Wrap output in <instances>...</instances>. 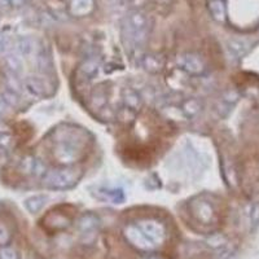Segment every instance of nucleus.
Segmentation results:
<instances>
[{"mask_svg":"<svg viewBox=\"0 0 259 259\" xmlns=\"http://www.w3.org/2000/svg\"><path fill=\"white\" fill-rule=\"evenodd\" d=\"M12 47V36L7 31L0 32V55H6Z\"/></svg>","mask_w":259,"mask_h":259,"instance_id":"obj_28","label":"nucleus"},{"mask_svg":"<svg viewBox=\"0 0 259 259\" xmlns=\"http://www.w3.org/2000/svg\"><path fill=\"white\" fill-rule=\"evenodd\" d=\"M117 119L119 122L124 124H131L136 118V112H134L133 109H130L127 106H122L121 109H118L117 112Z\"/></svg>","mask_w":259,"mask_h":259,"instance_id":"obj_23","label":"nucleus"},{"mask_svg":"<svg viewBox=\"0 0 259 259\" xmlns=\"http://www.w3.org/2000/svg\"><path fill=\"white\" fill-rule=\"evenodd\" d=\"M16 52L20 55L21 57H30L32 53L35 52L36 43L34 39L29 38V36H22L16 41Z\"/></svg>","mask_w":259,"mask_h":259,"instance_id":"obj_15","label":"nucleus"},{"mask_svg":"<svg viewBox=\"0 0 259 259\" xmlns=\"http://www.w3.org/2000/svg\"><path fill=\"white\" fill-rule=\"evenodd\" d=\"M80 178V172L75 168H56L48 170L47 174L41 178L43 186L52 191H66L73 188Z\"/></svg>","mask_w":259,"mask_h":259,"instance_id":"obj_2","label":"nucleus"},{"mask_svg":"<svg viewBox=\"0 0 259 259\" xmlns=\"http://www.w3.org/2000/svg\"><path fill=\"white\" fill-rule=\"evenodd\" d=\"M108 101V95H106V91L103 89V87H99V89L95 90L92 92V96H91V104L94 108L96 109H101L104 108Z\"/></svg>","mask_w":259,"mask_h":259,"instance_id":"obj_22","label":"nucleus"},{"mask_svg":"<svg viewBox=\"0 0 259 259\" xmlns=\"http://www.w3.org/2000/svg\"><path fill=\"white\" fill-rule=\"evenodd\" d=\"M201 108H202V104L198 99L196 97H192V99H187L186 101H183L182 104V113L186 118H194L197 117L201 112Z\"/></svg>","mask_w":259,"mask_h":259,"instance_id":"obj_16","label":"nucleus"},{"mask_svg":"<svg viewBox=\"0 0 259 259\" xmlns=\"http://www.w3.org/2000/svg\"><path fill=\"white\" fill-rule=\"evenodd\" d=\"M100 60L96 57H89L83 61L79 68V75L84 80H91L97 77V74L100 71Z\"/></svg>","mask_w":259,"mask_h":259,"instance_id":"obj_12","label":"nucleus"},{"mask_svg":"<svg viewBox=\"0 0 259 259\" xmlns=\"http://www.w3.org/2000/svg\"><path fill=\"white\" fill-rule=\"evenodd\" d=\"M149 30V18L142 11L134 9L124 16L122 22V34L126 45H128L130 47H143L148 40Z\"/></svg>","mask_w":259,"mask_h":259,"instance_id":"obj_1","label":"nucleus"},{"mask_svg":"<svg viewBox=\"0 0 259 259\" xmlns=\"http://www.w3.org/2000/svg\"><path fill=\"white\" fill-rule=\"evenodd\" d=\"M230 50L232 51L235 55H237V56H241V55H244L245 52H246V47H245V45L242 43V41L240 40H230Z\"/></svg>","mask_w":259,"mask_h":259,"instance_id":"obj_30","label":"nucleus"},{"mask_svg":"<svg viewBox=\"0 0 259 259\" xmlns=\"http://www.w3.org/2000/svg\"><path fill=\"white\" fill-rule=\"evenodd\" d=\"M36 64H38V68L43 73H50V71H52V59H51V56L45 50H39L38 53H36Z\"/></svg>","mask_w":259,"mask_h":259,"instance_id":"obj_21","label":"nucleus"},{"mask_svg":"<svg viewBox=\"0 0 259 259\" xmlns=\"http://www.w3.org/2000/svg\"><path fill=\"white\" fill-rule=\"evenodd\" d=\"M0 259H18V255L16 250L6 246L0 250Z\"/></svg>","mask_w":259,"mask_h":259,"instance_id":"obj_32","label":"nucleus"},{"mask_svg":"<svg viewBox=\"0 0 259 259\" xmlns=\"http://www.w3.org/2000/svg\"><path fill=\"white\" fill-rule=\"evenodd\" d=\"M237 99H239V95H237V92L236 91H226L223 94V96H222V105H227V108H230V106H232L233 104L237 101Z\"/></svg>","mask_w":259,"mask_h":259,"instance_id":"obj_29","label":"nucleus"},{"mask_svg":"<svg viewBox=\"0 0 259 259\" xmlns=\"http://www.w3.org/2000/svg\"><path fill=\"white\" fill-rule=\"evenodd\" d=\"M192 215L201 224H212L215 222V211L211 203L207 201H200L192 205Z\"/></svg>","mask_w":259,"mask_h":259,"instance_id":"obj_9","label":"nucleus"},{"mask_svg":"<svg viewBox=\"0 0 259 259\" xmlns=\"http://www.w3.org/2000/svg\"><path fill=\"white\" fill-rule=\"evenodd\" d=\"M2 99L4 100V103L9 106V108H15L20 103V95L16 94V92L11 91V90L6 89L2 94Z\"/></svg>","mask_w":259,"mask_h":259,"instance_id":"obj_27","label":"nucleus"},{"mask_svg":"<svg viewBox=\"0 0 259 259\" xmlns=\"http://www.w3.org/2000/svg\"><path fill=\"white\" fill-rule=\"evenodd\" d=\"M177 62L182 70L191 74V75H202L206 71V64L196 53L180 55V56H178Z\"/></svg>","mask_w":259,"mask_h":259,"instance_id":"obj_6","label":"nucleus"},{"mask_svg":"<svg viewBox=\"0 0 259 259\" xmlns=\"http://www.w3.org/2000/svg\"><path fill=\"white\" fill-rule=\"evenodd\" d=\"M97 197L103 201H110L113 203H122L124 201V193L121 189H100L97 191Z\"/></svg>","mask_w":259,"mask_h":259,"instance_id":"obj_18","label":"nucleus"},{"mask_svg":"<svg viewBox=\"0 0 259 259\" xmlns=\"http://www.w3.org/2000/svg\"><path fill=\"white\" fill-rule=\"evenodd\" d=\"M26 0H9V4L13 7H21Z\"/></svg>","mask_w":259,"mask_h":259,"instance_id":"obj_35","label":"nucleus"},{"mask_svg":"<svg viewBox=\"0 0 259 259\" xmlns=\"http://www.w3.org/2000/svg\"><path fill=\"white\" fill-rule=\"evenodd\" d=\"M8 108H9V106L7 105V104L4 103L3 99H2V97H0V118L3 117L4 114H6L7 110H8Z\"/></svg>","mask_w":259,"mask_h":259,"instance_id":"obj_34","label":"nucleus"},{"mask_svg":"<svg viewBox=\"0 0 259 259\" xmlns=\"http://www.w3.org/2000/svg\"><path fill=\"white\" fill-rule=\"evenodd\" d=\"M100 226V221L92 212L82 215L78 221V230L83 237V242H92L97 235V230Z\"/></svg>","mask_w":259,"mask_h":259,"instance_id":"obj_7","label":"nucleus"},{"mask_svg":"<svg viewBox=\"0 0 259 259\" xmlns=\"http://www.w3.org/2000/svg\"><path fill=\"white\" fill-rule=\"evenodd\" d=\"M118 2H123V0H118Z\"/></svg>","mask_w":259,"mask_h":259,"instance_id":"obj_37","label":"nucleus"},{"mask_svg":"<svg viewBox=\"0 0 259 259\" xmlns=\"http://www.w3.org/2000/svg\"><path fill=\"white\" fill-rule=\"evenodd\" d=\"M6 65L9 73H13L16 75H18L22 71V57L17 52L11 53L6 59Z\"/></svg>","mask_w":259,"mask_h":259,"instance_id":"obj_20","label":"nucleus"},{"mask_svg":"<svg viewBox=\"0 0 259 259\" xmlns=\"http://www.w3.org/2000/svg\"><path fill=\"white\" fill-rule=\"evenodd\" d=\"M53 154L64 165H70L80 156V147L78 142H71L70 138H61L57 140Z\"/></svg>","mask_w":259,"mask_h":259,"instance_id":"obj_4","label":"nucleus"},{"mask_svg":"<svg viewBox=\"0 0 259 259\" xmlns=\"http://www.w3.org/2000/svg\"><path fill=\"white\" fill-rule=\"evenodd\" d=\"M138 227L144 233L145 237L154 245L156 249L161 247L167 240V230L165 224L156 219H143L138 222Z\"/></svg>","mask_w":259,"mask_h":259,"instance_id":"obj_3","label":"nucleus"},{"mask_svg":"<svg viewBox=\"0 0 259 259\" xmlns=\"http://www.w3.org/2000/svg\"><path fill=\"white\" fill-rule=\"evenodd\" d=\"M148 259H161V258H158V256H154V255H152V256H149V258Z\"/></svg>","mask_w":259,"mask_h":259,"instance_id":"obj_36","label":"nucleus"},{"mask_svg":"<svg viewBox=\"0 0 259 259\" xmlns=\"http://www.w3.org/2000/svg\"><path fill=\"white\" fill-rule=\"evenodd\" d=\"M11 148H12V136L7 133L0 134V149L8 152Z\"/></svg>","mask_w":259,"mask_h":259,"instance_id":"obj_31","label":"nucleus"},{"mask_svg":"<svg viewBox=\"0 0 259 259\" xmlns=\"http://www.w3.org/2000/svg\"><path fill=\"white\" fill-rule=\"evenodd\" d=\"M250 218L253 224L259 223V203H254L250 211Z\"/></svg>","mask_w":259,"mask_h":259,"instance_id":"obj_33","label":"nucleus"},{"mask_svg":"<svg viewBox=\"0 0 259 259\" xmlns=\"http://www.w3.org/2000/svg\"><path fill=\"white\" fill-rule=\"evenodd\" d=\"M36 161H38V158H35V157L32 156L24 157L20 163V168L22 170V172H25V174L32 175L34 174V168H35Z\"/></svg>","mask_w":259,"mask_h":259,"instance_id":"obj_26","label":"nucleus"},{"mask_svg":"<svg viewBox=\"0 0 259 259\" xmlns=\"http://www.w3.org/2000/svg\"><path fill=\"white\" fill-rule=\"evenodd\" d=\"M140 64H142L143 69L148 73L157 74L161 73L165 68V60L163 57L158 56V55H154V53H148V55H144L140 60Z\"/></svg>","mask_w":259,"mask_h":259,"instance_id":"obj_11","label":"nucleus"},{"mask_svg":"<svg viewBox=\"0 0 259 259\" xmlns=\"http://www.w3.org/2000/svg\"><path fill=\"white\" fill-rule=\"evenodd\" d=\"M48 197L46 194H35V196H31V197L26 198L24 202L25 207L29 212L31 214H36V212L40 211L43 209V206L46 205L47 202Z\"/></svg>","mask_w":259,"mask_h":259,"instance_id":"obj_17","label":"nucleus"},{"mask_svg":"<svg viewBox=\"0 0 259 259\" xmlns=\"http://www.w3.org/2000/svg\"><path fill=\"white\" fill-rule=\"evenodd\" d=\"M13 239V232L9 226L4 222H0V246L6 247L11 244Z\"/></svg>","mask_w":259,"mask_h":259,"instance_id":"obj_24","label":"nucleus"},{"mask_svg":"<svg viewBox=\"0 0 259 259\" xmlns=\"http://www.w3.org/2000/svg\"><path fill=\"white\" fill-rule=\"evenodd\" d=\"M6 89L11 90V91L16 92V94L20 95V92L22 91V83L18 79V75L13 73L7 74V79H6Z\"/></svg>","mask_w":259,"mask_h":259,"instance_id":"obj_25","label":"nucleus"},{"mask_svg":"<svg viewBox=\"0 0 259 259\" xmlns=\"http://www.w3.org/2000/svg\"><path fill=\"white\" fill-rule=\"evenodd\" d=\"M122 99H123V105L133 109L134 112L138 113L142 109L143 106V99L136 90L131 89V87H126L122 90Z\"/></svg>","mask_w":259,"mask_h":259,"instance_id":"obj_14","label":"nucleus"},{"mask_svg":"<svg viewBox=\"0 0 259 259\" xmlns=\"http://www.w3.org/2000/svg\"><path fill=\"white\" fill-rule=\"evenodd\" d=\"M209 11L214 20L219 22L226 20V4L223 0H211L209 3Z\"/></svg>","mask_w":259,"mask_h":259,"instance_id":"obj_19","label":"nucleus"},{"mask_svg":"<svg viewBox=\"0 0 259 259\" xmlns=\"http://www.w3.org/2000/svg\"><path fill=\"white\" fill-rule=\"evenodd\" d=\"M95 6V0H70L69 13L74 17H85L94 12Z\"/></svg>","mask_w":259,"mask_h":259,"instance_id":"obj_10","label":"nucleus"},{"mask_svg":"<svg viewBox=\"0 0 259 259\" xmlns=\"http://www.w3.org/2000/svg\"><path fill=\"white\" fill-rule=\"evenodd\" d=\"M24 87L35 97H48L53 94V85L41 77H29L24 80Z\"/></svg>","mask_w":259,"mask_h":259,"instance_id":"obj_8","label":"nucleus"},{"mask_svg":"<svg viewBox=\"0 0 259 259\" xmlns=\"http://www.w3.org/2000/svg\"><path fill=\"white\" fill-rule=\"evenodd\" d=\"M70 226V219H68L65 215L61 214H50L45 221L46 230L50 232H59V231L66 230Z\"/></svg>","mask_w":259,"mask_h":259,"instance_id":"obj_13","label":"nucleus"},{"mask_svg":"<svg viewBox=\"0 0 259 259\" xmlns=\"http://www.w3.org/2000/svg\"><path fill=\"white\" fill-rule=\"evenodd\" d=\"M123 236L124 239H126V241L128 242L131 246L135 247L136 250L145 251V253L157 250L156 247H154V245L145 237V235L142 232V230L139 228L136 223L127 224L123 228Z\"/></svg>","mask_w":259,"mask_h":259,"instance_id":"obj_5","label":"nucleus"}]
</instances>
